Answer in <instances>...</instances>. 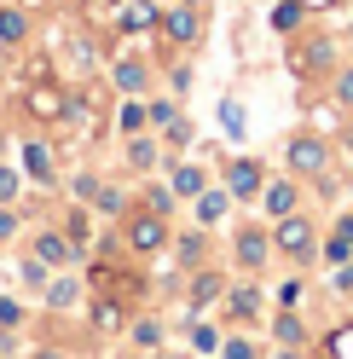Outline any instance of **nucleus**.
<instances>
[{"label": "nucleus", "mask_w": 353, "mask_h": 359, "mask_svg": "<svg viewBox=\"0 0 353 359\" xmlns=\"http://www.w3.org/2000/svg\"><path fill=\"white\" fill-rule=\"evenodd\" d=\"M272 255L296 261V266H313V261H319V232H313V220H307V215H284L278 226H272Z\"/></svg>", "instance_id": "nucleus-1"}, {"label": "nucleus", "mask_w": 353, "mask_h": 359, "mask_svg": "<svg viewBox=\"0 0 353 359\" xmlns=\"http://www.w3.org/2000/svg\"><path fill=\"white\" fill-rule=\"evenodd\" d=\"M284 163H290L296 180H324L330 140H324V133H290V140H284Z\"/></svg>", "instance_id": "nucleus-2"}, {"label": "nucleus", "mask_w": 353, "mask_h": 359, "mask_svg": "<svg viewBox=\"0 0 353 359\" xmlns=\"http://www.w3.org/2000/svg\"><path fill=\"white\" fill-rule=\"evenodd\" d=\"M162 243H168V220L162 215H151V209L127 215V250H134V255H157Z\"/></svg>", "instance_id": "nucleus-3"}, {"label": "nucleus", "mask_w": 353, "mask_h": 359, "mask_svg": "<svg viewBox=\"0 0 353 359\" xmlns=\"http://www.w3.org/2000/svg\"><path fill=\"white\" fill-rule=\"evenodd\" d=\"M232 250H237V261H244L249 273H261V266H272V232L267 226H237Z\"/></svg>", "instance_id": "nucleus-4"}, {"label": "nucleus", "mask_w": 353, "mask_h": 359, "mask_svg": "<svg viewBox=\"0 0 353 359\" xmlns=\"http://www.w3.org/2000/svg\"><path fill=\"white\" fill-rule=\"evenodd\" d=\"M261 186H267V174H261L255 156H237V163H226V191H232V203H249V197H261Z\"/></svg>", "instance_id": "nucleus-5"}, {"label": "nucleus", "mask_w": 353, "mask_h": 359, "mask_svg": "<svg viewBox=\"0 0 353 359\" xmlns=\"http://www.w3.org/2000/svg\"><path fill=\"white\" fill-rule=\"evenodd\" d=\"M290 64H296L301 76H324L330 64H336V41H330V35H307L301 47L290 53Z\"/></svg>", "instance_id": "nucleus-6"}, {"label": "nucleus", "mask_w": 353, "mask_h": 359, "mask_svg": "<svg viewBox=\"0 0 353 359\" xmlns=\"http://www.w3.org/2000/svg\"><path fill=\"white\" fill-rule=\"evenodd\" d=\"M261 209H267L272 220L296 215V209H301V186H296V174H290V180H267V186H261Z\"/></svg>", "instance_id": "nucleus-7"}, {"label": "nucleus", "mask_w": 353, "mask_h": 359, "mask_svg": "<svg viewBox=\"0 0 353 359\" xmlns=\"http://www.w3.org/2000/svg\"><path fill=\"white\" fill-rule=\"evenodd\" d=\"M220 307H226L232 319H261V313H267V296H261V284H226Z\"/></svg>", "instance_id": "nucleus-8"}, {"label": "nucleus", "mask_w": 353, "mask_h": 359, "mask_svg": "<svg viewBox=\"0 0 353 359\" xmlns=\"http://www.w3.org/2000/svg\"><path fill=\"white\" fill-rule=\"evenodd\" d=\"M157 29L174 41V47H197V35H203V29H197V6H174V12H162Z\"/></svg>", "instance_id": "nucleus-9"}, {"label": "nucleus", "mask_w": 353, "mask_h": 359, "mask_svg": "<svg viewBox=\"0 0 353 359\" xmlns=\"http://www.w3.org/2000/svg\"><path fill=\"white\" fill-rule=\"evenodd\" d=\"M226 209H232V191L226 186H203L197 191V226H220V220H226Z\"/></svg>", "instance_id": "nucleus-10"}, {"label": "nucleus", "mask_w": 353, "mask_h": 359, "mask_svg": "<svg viewBox=\"0 0 353 359\" xmlns=\"http://www.w3.org/2000/svg\"><path fill=\"white\" fill-rule=\"evenodd\" d=\"M267 336L278 348H307V325H301V313L296 307H284V313H272V325H267Z\"/></svg>", "instance_id": "nucleus-11"}, {"label": "nucleus", "mask_w": 353, "mask_h": 359, "mask_svg": "<svg viewBox=\"0 0 353 359\" xmlns=\"http://www.w3.org/2000/svg\"><path fill=\"white\" fill-rule=\"evenodd\" d=\"M220 296H226V278H220V273H209V266H203V273H191V290H186L191 313H197V307H214Z\"/></svg>", "instance_id": "nucleus-12"}, {"label": "nucleus", "mask_w": 353, "mask_h": 359, "mask_svg": "<svg viewBox=\"0 0 353 359\" xmlns=\"http://www.w3.org/2000/svg\"><path fill=\"white\" fill-rule=\"evenodd\" d=\"M110 81H116V87H122V93H127V99H139V93H145V87H151V70H145V64H139V58H122V64H116V70H110Z\"/></svg>", "instance_id": "nucleus-13"}, {"label": "nucleus", "mask_w": 353, "mask_h": 359, "mask_svg": "<svg viewBox=\"0 0 353 359\" xmlns=\"http://www.w3.org/2000/svg\"><path fill=\"white\" fill-rule=\"evenodd\" d=\"M35 261H47V266H70V261H76V243H70V238H58V232H41V238H35Z\"/></svg>", "instance_id": "nucleus-14"}, {"label": "nucleus", "mask_w": 353, "mask_h": 359, "mask_svg": "<svg viewBox=\"0 0 353 359\" xmlns=\"http://www.w3.org/2000/svg\"><path fill=\"white\" fill-rule=\"evenodd\" d=\"M157 24H162V12L151 6V0H127V6H122V29L145 35V29H157Z\"/></svg>", "instance_id": "nucleus-15"}, {"label": "nucleus", "mask_w": 353, "mask_h": 359, "mask_svg": "<svg viewBox=\"0 0 353 359\" xmlns=\"http://www.w3.org/2000/svg\"><path fill=\"white\" fill-rule=\"evenodd\" d=\"M168 186H174V197H197L209 186V174L197 168V163H174V174H168Z\"/></svg>", "instance_id": "nucleus-16"}, {"label": "nucleus", "mask_w": 353, "mask_h": 359, "mask_svg": "<svg viewBox=\"0 0 353 359\" xmlns=\"http://www.w3.org/2000/svg\"><path fill=\"white\" fill-rule=\"evenodd\" d=\"M127 163L151 174V168L162 163V151H157V140H145V133H127Z\"/></svg>", "instance_id": "nucleus-17"}, {"label": "nucleus", "mask_w": 353, "mask_h": 359, "mask_svg": "<svg viewBox=\"0 0 353 359\" xmlns=\"http://www.w3.org/2000/svg\"><path fill=\"white\" fill-rule=\"evenodd\" d=\"M127 336H134V348H145V353H151V348H162V336H168V330H162V319H151V313H145V319L127 325Z\"/></svg>", "instance_id": "nucleus-18"}, {"label": "nucleus", "mask_w": 353, "mask_h": 359, "mask_svg": "<svg viewBox=\"0 0 353 359\" xmlns=\"http://www.w3.org/2000/svg\"><path fill=\"white\" fill-rule=\"evenodd\" d=\"M186 336H191V353H220V330H214V325H203L197 313L186 319Z\"/></svg>", "instance_id": "nucleus-19"}, {"label": "nucleus", "mask_w": 353, "mask_h": 359, "mask_svg": "<svg viewBox=\"0 0 353 359\" xmlns=\"http://www.w3.org/2000/svg\"><path fill=\"white\" fill-rule=\"evenodd\" d=\"M24 168L41 180V186H47V180H53V151L41 145V140H29V145H24Z\"/></svg>", "instance_id": "nucleus-20"}, {"label": "nucleus", "mask_w": 353, "mask_h": 359, "mask_svg": "<svg viewBox=\"0 0 353 359\" xmlns=\"http://www.w3.org/2000/svg\"><path fill=\"white\" fill-rule=\"evenodd\" d=\"M24 35H29V18L18 12V6H0V41H6V47H18Z\"/></svg>", "instance_id": "nucleus-21"}, {"label": "nucleus", "mask_w": 353, "mask_h": 359, "mask_svg": "<svg viewBox=\"0 0 353 359\" xmlns=\"http://www.w3.org/2000/svg\"><path fill=\"white\" fill-rule=\"evenodd\" d=\"M203 250H209V238H203V226H197V232H180V238H174V255H180L186 266H197V261H203Z\"/></svg>", "instance_id": "nucleus-22"}, {"label": "nucleus", "mask_w": 353, "mask_h": 359, "mask_svg": "<svg viewBox=\"0 0 353 359\" xmlns=\"http://www.w3.org/2000/svg\"><path fill=\"white\" fill-rule=\"evenodd\" d=\"M301 18H307V6H301V0H278V6H272V29H278V35H296V24H301Z\"/></svg>", "instance_id": "nucleus-23"}, {"label": "nucleus", "mask_w": 353, "mask_h": 359, "mask_svg": "<svg viewBox=\"0 0 353 359\" xmlns=\"http://www.w3.org/2000/svg\"><path fill=\"white\" fill-rule=\"evenodd\" d=\"M29 110H35V116H64V93H53V87H35V93H29Z\"/></svg>", "instance_id": "nucleus-24"}, {"label": "nucleus", "mask_w": 353, "mask_h": 359, "mask_svg": "<svg viewBox=\"0 0 353 359\" xmlns=\"http://www.w3.org/2000/svg\"><path fill=\"white\" fill-rule=\"evenodd\" d=\"M76 302H81V284H76V278L47 284V307H76Z\"/></svg>", "instance_id": "nucleus-25"}, {"label": "nucleus", "mask_w": 353, "mask_h": 359, "mask_svg": "<svg viewBox=\"0 0 353 359\" xmlns=\"http://www.w3.org/2000/svg\"><path fill=\"white\" fill-rule=\"evenodd\" d=\"M174 203H180V197H174V186H151V191H145V209L162 215V220L174 215Z\"/></svg>", "instance_id": "nucleus-26"}, {"label": "nucleus", "mask_w": 353, "mask_h": 359, "mask_svg": "<svg viewBox=\"0 0 353 359\" xmlns=\"http://www.w3.org/2000/svg\"><path fill=\"white\" fill-rule=\"evenodd\" d=\"M319 261H324V266H342V261H353V243H342L336 232H330V238L319 243Z\"/></svg>", "instance_id": "nucleus-27"}, {"label": "nucleus", "mask_w": 353, "mask_h": 359, "mask_svg": "<svg viewBox=\"0 0 353 359\" xmlns=\"http://www.w3.org/2000/svg\"><path fill=\"white\" fill-rule=\"evenodd\" d=\"M93 325H99V330H122V325H127L122 302H99V307H93Z\"/></svg>", "instance_id": "nucleus-28"}, {"label": "nucleus", "mask_w": 353, "mask_h": 359, "mask_svg": "<svg viewBox=\"0 0 353 359\" xmlns=\"http://www.w3.org/2000/svg\"><path fill=\"white\" fill-rule=\"evenodd\" d=\"M220 359H261V342H249V336H226V342H220Z\"/></svg>", "instance_id": "nucleus-29"}, {"label": "nucleus", "mask_w": 353, "mask_h": 359, "mask_svg": "<svg viewBox=\"0 0 353 359\" xmlns=\"http://www.w3.org/2000/svg\"><path fill=\"white\" fill-rule=\"evenodd\" d=\"M174 116H180V104H174V99H151V104H145V122H151V128H168Z\"/></svg>", "instance_id": "nucleus-30"}, {"label": "nucleus", "mask_w": 353, "mask_h": 359, "mask_svg": "<svg viewBox=\"0 0 353 359\" xmlns=\"http://www.w3.org/2000/svg\"><path fill=\"white\" fill-rule=\"evenodd\" d=\"M93 209H99V215H127V197H122L116 186H99V197H93Z\"/></svg>", "instance_id": "nucleus-31"}, {"label": "nucleus", "mask_w": 353, "mask_h": 359, "mask_svg": "<svg viewBox=\"0 0 353 359\" xmlns=\"http://www.w3.org/2000/svg\"><path fill=\"white\" fill-rule=\"evenodd\" d=\"M116 128H122V133H145V128H151V122H145V104H139V99H127V104H122V122H116Z\"/></svg>", "instance_id": "nucleus-32"}, {"label": "nucleus", "mask_w": 353, "mask_h": 359, "mask_svg": "<svg viewBox=\"0 0 353 359\" xmlns=\"http://www.w3.org/2000/svg\"><path fill=\"white\" fill-rule=\"evenodd\" d=\"M220 122H226V133H232V140H237V133H244V104H237V99H220Z\"/></svg>", "instance_id": "nucleus-33"}, {"label": "nucleus", "mask_w": 353, "mask_h": 359, "mask_svg": "<svg viewBox=\"0 0 353 359\" xmlns=\"http://www.w3.org/2000/svg\"><path fill=\"white\" fill-rule=\"evenodd\" d=\"M162 140H168L174 151H186V145H191V122H186V116H174V122L162 128Z\"/></svg>", "instance_id": "nucleus-34"}, {"label": "nucleus", "mask_w": 353, "mask_h": 359, "mask_svg": "<svg viewBox=\"0 0 353 359\" xmlns=\"http://www.w3.org/2000/svg\"><path fill=\"white\" fill-rule=\"evenodd\" d=\"M336 104L353 110V64H347V70H336Z\"/></svg>", "instance_id": "nucleus-35"}, {"label": "nucleus", "mask_w": 353, "mask_h": 359, "mask_svg": "<svg viewBox=\"0 0 353 359\" xmlns=\"http://www.w3.org/2000/svg\"><path fill=\"white\" fill-rule=\"evenodd\" d=\"M330 290H342V296H353V261L330 266Z\"/></svg>", "instance_id": "nucleus-36"}, {"label": "nucleus", "mask_w": 353, "mask_h": 359, "mask_svg": "<svg viewBox=\"0 0 353 359\" xmlns=\"http://www.w3.org/2000/svg\"><path fill=\"white\" fill-rule=\"evenodd\" d=\"M70 191L81 197V203H93V197H99V180H93V174H76V180H70Z\"/></svg>", "instance_id": "nucleus-37"}, {"label": "nucleus", "mask_w": 353, "mask_h": 359, "mask_svg": "<svg viewBox=\"0 0 353 359\" xmlns=\"http://www.w3.org/2000/svg\"><path fill=\"white\" fill-rule=\"evenodd\" d=\"M301 302V278H284L278 284V307H296Z\"/></svg>", "instance_id": "nucleus-38"}, {"label": "nucleus", "mask_w": 353, "mask_h": 359, "mask_svg": "<svg viewBox=\"0 0 353 359\" xmlns=\"http://www.w3.org/2000/svg\"><path fill=\"white\" fill-rule=\"evenodd\" d=\"M0 325H24V307H18L12 296H0Z\"/></svg>", "instance_id": "nucleus-39"}, {"label": "nucleus", "mask_w": 353, "mask_h": 359, "mask_svg": "<svg viewBox=\"0 0 353 359\" xmlns=\"http://www.w3.org/2000/svg\"><path fill=\"white\" fill-rule=\"evenodd\" d=\"M70 243H76V250L87 243V209H76V215H70Z\"/></svg>", "instance_id": "nucleus-40"}, {"label": "nucleus", "mask_w": 353, "mask_h": 359, "mask_svg": "<svg viewBox=\"0 0 353 359\" xmlns=\"http://www.w3.org/2000/svg\"><path fill=\"white\" fill-rule=\"evenodd\" d=\"M12 197H18V174L0 168V203H12Z\"/></svg>", "instance_id": "nucleus-41"}, {"label": "nucleus", "mask_w": 353, "mask_h": 359, "mask_svg": "<svg viewBox=\"0 0 353 359\" xmlns=\"http://www.w3.org/2000/svg\"><path fill=\"white\" fill-rule=\"evenodd\" d=\"M12 232H18V215H12V209H6V203H0V243H6V238H12Z\"/></svg>", "instance_id": "nucleus-42"}, {"label": "nucleus", "mask_w": 353, "mask_h": 359, "mask_svg": "<svg viewBox=\"0 0 353 359\" xmlns=\"http://www.w3.org/2000/svg\"><path fill=\"white\" fill-rule=\"evenodd\" d=\"M336 238H342V243H353V215H336Z\"/></svg>", "instance_id": "nucleus-43"}, {"label": "nucleus", "mask_w": 353, "mask_h": 359, "mask_svg": "<svg viewBox=\"0 0 353 359\" xmlns=\"http://www.w3.org/2000/svg\"><path fill=\"white\" fill-rule=\"evenodd\" d=\"M145 359H191V353H168V348H151Z\"/></svg>", "instance_id": "nucleus-44"}, {"label": "nucleus", "mask_w": 353, "mask_h": 359, "mask_svg": "<svg viewBox=\"0 0 353 359\" xmlns=\"http://www.w3.org/2000/svg\"><path fill=\"white\" fill-rule=\"evenodd\" d=\"M301 6H307V12H324V6H336V0H301Z\"/></svg>", "instance_id": "nucleus-45"}, {"label": "nucleus", "mask_w": 353, "mask_h": 359, "mask_svg": "<svg viewBox=\"0 0 353 359\" xmlns=\"http://www.w3.org/2000/svg\"><path fill=\"white\" fill-rule=\"evenodd\" d=\"M278 359H307V353L301 348H278Z\"/></svg>", "instance_id": "nucleus-46"}, {"label": "nucleus", "mask_w": 353, "mask_h": 359, "mask_svg": "<svg viewBox=\"0 0 353 359\" xmlns=\"http://www.w3.org/2000/svg\"><path fill=\"white\" fill-rule=\"evenodd\" d=\"M35 359H58V353H53V348H41V353H35Z\"/></svg>", "instance_id": "nucleus-47"}, {"label": "nucleus", "mask_w": 353, "mask_h": 359, "mask_svg": "<svg viewBox=\"0 0 353 359\" xmlns=\"http://www.w3.org/2000/svg\"><path fill=\"white\" fill-rule=\"evenodd\" d=\"M18 6H47V0H18Z\"/></svg>", "instance_id": "nucleus-48"}, {"label": "nucleus", "mask_w": 353, "mask_h": 359, "mask_svg": "<svg viewBox=\"0 0 353 359\" xmlns=\"http://www.w3.org/2000/svg\"><path fill=\"white\" fill-rule=\"evenodd\" d=\"M186 6H209V0H186Z\"/></svg>", "instance_id": "nucleus-49"}, {"label": "nucleus", "mask_w": 353, "mask_h": 359, "mask_svg": "<svg viewBox=\"0 0 353 359\" xmlns=\"http://www.w3.org/2000/svg\"><path fill=\"white\" fill-rule=\"evenodd\" d=\"M122 359H134V353H122Z\"/></svg>", "instance_id": "nucleus-50"}, {"label": "nucleus", "mask_w": 353, "mask_h": 359, "mask_svg": "<svg viewBox=\"0 0 353 359\" xmlns=\"http://www.w3.org/2000/svg\"><path fill=\"white\" fill-rule=\"evenodd\" d=\"M347 191H353V186H347Z\"/></svg>", "instance_id": "nucleus-51"}]
</instances>
